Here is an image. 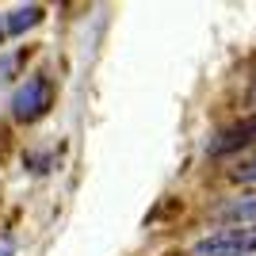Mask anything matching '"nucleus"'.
Wrapping results in <instances>:
<instances>
[{"mask_svg":"<svg viewBox=\"0 0 256 256\" xmlns=\"http://www.w3.org/2000/svg\"><path fill=\"white\" fill-rule=\"evenodd\" d=\"M188 256H256V226H222L199 237Z\"/></svg>","mask_w":256,"mask_h":256,"instance_id":"f257e3e1","label":"nucleus"},{"mask_svg":"<svg viewBox=\"0 0 256 256\" xmlns=\"http://www.w3.org/2000/svg\"><path fill=\"white\" fill-rule=\"evenodd\" d=\"M50 107H54V80L42 76V73H34L16 88V96H12V118L34 122V118H42Z\"/></svg>","mask_w":256,"mask_h":256,"instance_id":"f03ea898","label":"nucleus"},{"mask_svg":"<svg viewBox=\"0 0 256 256\" xmlns=\"http://www.w3.org/2000/svg\"><path fill=\"white\" fill-rule=\"evenodd\" d=\"M252 142H256V111L237 118V122H230V126H222V130H214L206 138V153L210 157H230L237 150H248Z\"/></svg>","mask_w":256,"mask_h":256,"instance_id":"7ed1b4c3","label":"nucleus"},{"mask_svg":"<svg viewBox=\"0 0 256 256\" xmlns=\"http://www.w3.org/2000/svg\"><path fill=\"white\" fill-rule=\"evenodd\" d=\"M214 214H218V218H226L230 226H256V195L230 199V203H222Z\"/></svg>","mask_w":256,"mask_h":256,"instance_id":"20e7f679","label":"nucleus"},{"mask_svg":"<svg viewBox=\"0 0 256 256\" xmlns=\"http://www.w3.org/2000/svg\"><path fill=\"white\" fill-rule=\"evenodd\" d=\"M38 20H42V8H38V4H31V8H16L8 16V23H4V31L20 34V31H27V27H34Z\"/></svg>","mask_w":256,"mask_h":256,"instance_id":"39448f33","label":"nucleus"},{"mask_svg":"<svg viewBox=\"0 0 256 256\" xmlns=\"http://www.w3.org/2000/svg\"><path fill=\"white\" fill-rule=\"evenodd\" d=\"M237 184H256V157H248V160H241L234 172H230Z\"/></svg>","mask_w":256,"mask_h":256,"instance_id":"423d86ee","label":"nucleus"},{"mask_svg":"<svg viewBox=\"0 0 256 256\" xmlns=\"http://www.w3.org/2000/svg\"><path fill=\"white\" fill-rule=\"evenodd\" d=\"M12 69H16V54H0V80H4Z\"/></svg>","mask_w":256,"mask_h":256,"instance_id":"0eeeda50","label":"nucleus"},{"mask_svg":"<svg viewBox=\"0 0 256 256\" xmlns=\"http://www.w3.org/2000/svg\"><path fill=\"white\" fill-rule=\"evenodd\" d=\"M16 245H12V237H0V256H12Z\"/></svg>","mask_w":256,"mask_h":256,"instance_id":"6e6552de","label":"nucleus"},{"mask_svg":"<svg viewBox=\"0 0 256 256\" xmlns=\"http://www.w3.org/2000/svg\"><path fill=\"white\" fill-rule=\"evenodd\" d=\"M252 104H256V84H252Z\"/></svg>","mask_w":256,"mask_h":256,"instance_id":"1a4fd4ad","label":"nucleus"}]
</instances>
